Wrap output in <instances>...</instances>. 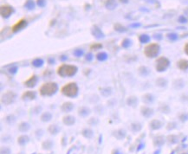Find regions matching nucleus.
Segmentation results:
<instances>
[{"label":"nucleus","instance_id":"1","mask_svg":"<svg viewBox=\"0 0 188 154\" xmlns=\"http://www.w3.org/2000/svg\"><path fill=\"white\" fill-rule=\"evenodd\" d=\"M77 72V67L74 65L62 64L57 68V74L62 77H69L73 76Z\"/></svg>","mask_w":188,"mask_h":154},{"label":"nucleus","instance_id":"2","mask_svg":"<svg viewBox=\"0 0 188 154\" xmlns=\"http://www.w3.org/2000/svg\"><path fill=\"white\" fill-rule=\"evenodd\" d=\"M58 89L57 84L55 82H47L43 83L39 88L40 94L43 96H50L54 94Z\"/></svg>","mask_w":188,"mask_h":154},{"label":"nucleus","instance_id":"3","mask_svg":"<svg viewBox=\"0 0 188 154\" xmlns=\"http://www.w3.org/2000/svg\"><path fill=\"white\" fill-rule=\"evenodd\" d=\"M62 93L68 97H75L78 94V87L76 83L75 82H70L66 84L65 86H63L61 89Z\"/></svg>","mask_w":188,"mask_h":154},{"label":"nucleus","instance_id":"4","mask_svg":"<svg viewBox=\"0 0 188 154\" xmlns=\"http://www.w3.org/2000/svg\"><path fill=\"white\" fill-rule=\"evenodd\" d=\"M160 47L158 43H150L144 48V54L148 58H153L158 56L160 53Z\"/></svg>","mask_w":188,"mask_h":154},{"label":"nucleus","instance_id":"5","mask_svg":"<svg viewBox=\"0 0 188 154\" xmlns=\"http://www.w3.org/2000/svg\"><path fill=\"white\" fill-rule=\"evenodd\" d=\"M170 62L167 58L161 56L157 59L156 61V69L158 72H163L169 67Z\"/></svg>","mask_w":188,"mask_h":154},{"label":"nucleus","instance_id":"6","mask_svg":"<svg viewBox=\"0 0 188 154\" xmlns=\"http://www.w3.org/2000/svg\"><path fill=\"white\" fill-rule=\"evenodd\" d=\"M16 97V94L14 92L8 91V92H6L5 94H3L1 100H2V102H3L4 104L9 105V104L12 103V102L15 100Z\"/></svg>","mask_w":188,"mask_h":154},{"label":"nucleus","instance_id":"7","mask_svg":"<svg viewBox=\"0 0 188 154\" xmlns=\"http://www.w3.org/2000/svg\"><path fill=\"white\" fill-rule=\"evenodd\" d=\"M13 12L14 10L10 5H2L1 8H0V14H1L4 18H8Z\"/></svg>","mask_w":188,"mask_h":154},{"label":"nucleus","instance_id":"8","mask_svg":"<svg viewBox=\"0 0 188 154\" xmlns=\"http://www.w3.org/2000/svg\"><path fill=\"white\" fill-rule=\"evenodd\" d=\"M91 33H92V35L97 39H101L104 37V33L101 31V29L98 26H95V25L93 26L91 29Z\"/></svg>","mask_w":188,"mask_h":154},{"label":"nucleus","instance_id":"9","mask_svg":"<svg viewBox=\"0 0 188 154\" xmlns=\"http://www.w3.org/2000/svg\"><path fill=\"white\" fill-rule=\"evenodd\" d=\"M27 26V21L22 19L20 21H18V23H16V24H14L11 28V30L12 32H18L19 30H21L22 29H24V27Z\"/></svg>","mask_w":188,"mask_h":154},{"label":"nucleus","instance_id":"10","mask_svg":"<svg viewBox=\"0 0 188 154\" xmlns=\"http://www.w3.org/2000/svg\"><path fill=\"white\" fill-rule=\"evenodd\" d=\"M37 82V75H32L31 77H30L25 82H24V85L28 88H33L36 86V84Z\"/></svg>","mask_w":188,"mask_h":154},{"label":"nucleus","instance_id":"11","mask_svg":"<svg viewBox=\"0 0 188 154\" xmlns=\"http://www.w3.org/2000/svg\"><path fill=\"white\" fill-rule=\"evenodd\" d=\"M62 121L65 125L67 126H72L75 122H76V119L73 116H70V115H68V116H65L63 117V119Z\"/></svg>","mask_w":188,"mask_h":154},{"label":"nucleus","instance_id":"12","mask_svg":"<svg viewBox=\"0 0 188 154\" xmlns=\"http://www.w3.org/2000/svg\"><path fill=\"white\" fill-rule=\"evenodd\" d=\"M177 66L181 70H186V69H188V61L185 60V59L179 60L177 62Z\"/></svg>","mask_w":188,"mask_h":154},{"label":"nucleus","instance_id":"13","mask_svg":"<svg viewBox=\"0 0 188 154\" xmlns=\"http://www.w3.org/2000/svg\"><path fill=\"white\" fill-rule=\"evenodd\" d=\"M74 107V105L71 103V102H65L63 103V105L61 107V109L65 112V113H68V112H70Z\"/></svg>","mask_w":188,"mask_h":154},{"label":"nucleus","instance_id":"14","mask_svg":"<svg viewBox=\"0 0 188 154\" xmlns=\"http://www.w3.org/2000/svg\"><path fill=\"white\" fill-rule=\"evenodd\" d=\"M117 6V3L115 0H107L105 3V7L108 10H114Z\"/></svg>","mask_w":188,"mask_h":154},{"label":"nucleus","instance_id":"15","mask_svg":"<svg viewBox=\"0 0 188 154\" xmlns=\"http://www.w3.org/2000/svg\"><path fill=\"white\" fill-rule=\"evenodd\" d=\"M22 98H23L24 100H25V99L34 100V99L36 98V94L34 93V92H32V91H27V92H25V93L23 94Z\"/></svg>","mask_w":188,"mask_h":154},{"label":"nucleus","instance_id":"16","mask_svg":"<svg viewBox=\"0 0 188 154\" xmlns=\"http://www.w3.org/2000/svg\"><path fill=\"white\" fill-rule=\"evenodd\" d=\"M24 7L30 10H33L34 8H35V3H34L33 0H27L25 5H24Z\"/></svg>","mask_w":188,"mask_h":154},{"label":"nucleus","instance_id":"17","mask_svg":"<svg viewBox=\"0 0 188 154\" xmlns=\"http://www.w3.org/2000/svg\"><path fill=\"white\" fill-rule=\"evenodd\" d=\"M52 118V115L49 113H44L42 116H41V119L43 121H49Z\"/></svg>","mask_w":188,"mask_h":154},{"label":"nucleus","instance_id":"18","mask_svg":"<svg viewBox=\"0 0 188 154\" xmlns=\"http://www.w3.org/2000/svg\"><path fill=\"white\" fill-rule=\"evenodd\" d=\"M96 58H97V60L102 62V61H105V60L108 58V55H107L105 52H101V53L97 54Z\"/></svg>","mask_w":188,"mask_h":154},{"label":"nucleus","instance_id":"19","mask_svg":"<svg viewBox=\"0 0 188 154\" xmlns=\"http://www.w3.org/2000/svg\"><path fill=\"white\" fill-rule=\"evenodd\" d=\"M150 126L153 129H158L161 126V123L159 121H153L150 123Z\"/></svg>","mask_w":188,"mask_h":154},{"label":"nucleus","instance_id":"20","mask_svg":"<svg viewBox=\"0 0 188 154\" xmlns=\"http://www.w3.org/2000/svg\"><path fill=\"white\" fill-rule=\"evenodd\" d=\"M32 64H33V66L38 67H41L43 64V61L42 59H40V58H37V59L32 61Z\"/></svg>","mask_w":188,"mask_h":154},{"label":"nucleus","instance_id":"21","mask_svg":"<svg viewBox=\"0 0 188 154\" xmlns=\"http://www.w3.org/2000/svg\"><path fill=\"white\" fill-rule=\"evenodd\" d=\"M139 40L141 43H147L150 41V37L147 35H141L139 37Z\"/></svg>","mask_w":188,"mask_h":154},{"label":"nucleus","instance_id":"22","mask_svg":"<svg viewBox=\"0 0 188 154\" xmlns=\"http://www.w3.org/2000/svg\"><path fill=\"white\" fill-rule=\"evenodd\" d=\"M114 29L116 31H119V32H125V31H127V29L124 26H122V24H116L114 25Z\"/></svg>","mask_w":188,"mask_h":154},{"label":"nucleus","instance_id":"23","mask_svg":"<svg viewBox=\"0 0 188 154\" xmlns=\"http://www.w3.org/2000/svg\"><path fill=\"white\" fill-rule=\"evenodd\" d=\"M141 112H142V114L145 115V116H147V117L150 116V115L153 113V110L150 109V108H148V107H143V108L141 109Z\"/></svg>","mask_w":188,"mask_h":154},{"label":"nucleus","instance_id":"24","mask_svg":"<svg viewBox=\"0 0 188 154\" xmlns=\"http://www.w3.org/2000/svg\"><path fill=\"white\" fill-rule=\"evenodd\" d=\"M18 129H19L20 131H22V132H26V131H28V130L30 129V126H29L28 123L24 122V123H22V124L18 126Z\"/></svg>","mask_w":188,"mask_h":154},{"label":"nucleus","instance_id":"25","mask_svg":"<svg viewBox=\"0 0 188 154\" xmlns=\"http://www.w3.org/2000/svg\"><path fill=\"white\" fill-rule=\"evenodd\" d=\"M89 113V109L86 108V107H82L79 109V114L80 115H82V116H85Z\"/></svg>","mask_w":188,"mask_h":154},{"label":"nucleus","instance_id":"26","mask_svg":"<svg viewBox=\"0 0 188 154\" xmlns=\"http://www.w3.org/2000/svg\"><path fill=\"white\" fill-rule=\"evenodd\" d=\"M130 45H131V40H129V39L126 38V39H124V40L122 41V46L123 48H128Z\"/></svg>","mask_w":188,"mask_h":154},{"label":"nucleus","instance_id":"27","mask_svg":"<svg viewBox=\"0 0 188 154\" xmlns=\"http://www.w3.org/2000/svg\"><path fill=\"white\" fill-rule=\"evenodd\" d=\"M49 131L50 132V133H57L58 132V127H57V126L55 125H51L49 127Z\"/></svg>","mask_w":188,"mask_h":154},{"label":"nucleus","instance_id":"28","mask_svg":"<svg viewBox=\"0 0 188 154\" xmlns=\"http://www.w3.org/2000/svg\"><path fill=\"white\" fill-rule=\"evenodd\" d=\"M27 141H28V137L27 136H21L18 138V143L20 145H24Z\"/></svg>","mask_w":188,"mask_h":154},{"label":"nucleus","instance_id":"29","mask_svg":"<svg viewBox=\"0 0 188 154\" xmlns=\"http://www.w3.org/2000/svg\"><path fill=\"white\" fill-rule=\"evenodd\" d=\"M167 37L170 40L174 41V40H176L178 38V36H177V34H175V33H169L168 35H167Z\"/></svg>","mask_w":188,"mask_h":154},{"label":"nucleus","instance_id":"30","mask_svg":"<svg viewBox=\"0 0 188 154\" xmlns=\"http://www.w3.org/2000/svg\"><path fill=\"white\" fill-rule=\"evenodd\" d=\"M74 55L76 56H77V57H80V56H82L83 55V51L82 49H76L74 51Z\"/></svg>","mask_w":188,"mask_h":154},{"label":"nucleus","instance_id":"31","mask_svg":"<svg viewBox=\"0 0 188 154\" xmlns=\"http://www.w3.org/2000/svg\"><path fill=\"white\" fill-rule=\"evenodd\" d=\"M37 4L39 7H44L46 5V0H37Z\"/></svg>","mask_w":188,"mask_h":154},{"label":"nucleus","instance_id":"32","mask_svg":"<svg viewBox=\"0 0 188 154\" xmlns=\"http://www.w3.org/2000/svg\"><path fill=\"white\" fill-rule=\"evenodd\" d=\"M101 47H102L101 44H100V43H96V44H93V45H91L90 48H91V49H97V48H101Z\"/></svg>","mask_w":188,"mask_h":154},{"label":"nucleus","instance_id":"33","mask_svg":"<svg viewBox=\"0 0 188 154\" xmlns=\"http://www.w3.org/2000/svg\"><path fill=\"white\" fill-rule=\"evenodd\" d=\"M179 22L184 24V23H186V22H187V19L185 18V16H180L179 18Z\"/></svg>","mask_w":188,"mask_h":154},{"label":"nucleus","instance_id":"34","mask_svg":"<svg viewBox=\"0 0 188 154\" xmlns=\"http://www.w3.org/2000/svg\"><path fill=\"white\" fill-rule=\"evenodd\" d=\"M16 70H18V67H11L10 69H9V71L11 74H15L16 72Z\"/></svg>","mask_w":188,"mask_h":154},{"label":"nucleus","instance_id":"35","mask_svg":"<svg viewBox=\"0 0 188 154\" xmlns=\"http://www.w3.org/2000/svg\"><path fill=\"white\" fill-rule=\"evenodd\" d=\"M185 54L188 56V43L185 45Z\"/></svg>","mask_w":188,"mask_h":154},{"label":"nucleus","instance_id":"36","mask_svg":"<svg viewBox=\"0 0 188 154\" xmlns=\"http://www.w3.org/2000/svg\"><path fill=\"white\" fill-rule=\"evenodd\" d=\"M92 58H93V57H92V55H91V54L87 55V57H86L87 60H89V61H90V60H92Z\"/></svg>","mask_w":188,"mask_h":154},{"label":"nucleus","instance_id":"37","mask_svg":"<svg viewBox=\"0 0 188 154\" xmlns=\"http://www.w3.org/2000/svg\"><path fill=\"white\" fill-rule=\"evenodd\" d=\"M122 3H123V4H128V0H120Z\"/></svg>","mask_w":188,"mask_h":154},{"label":"nucleus","instance_id":"38","mask_svg":"<svg viewBox=\"0 0 188 154\" xmlns=\"http://www.w3.org/2000/svg\"><path fill=\"white\" fill-rule=\"evenodd\" d=\"M138 26H140V24H134L131 25V27H138Z\"/></svg>","mask_w":188,"mask_h":154}]
</instances>
